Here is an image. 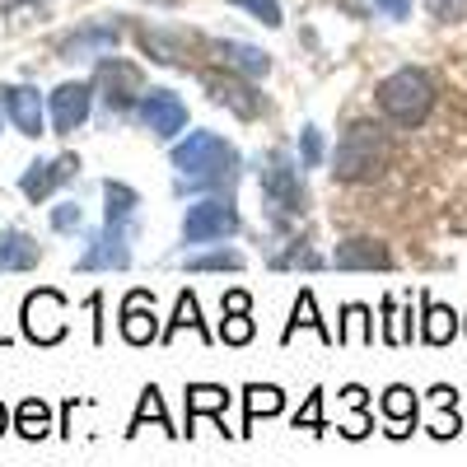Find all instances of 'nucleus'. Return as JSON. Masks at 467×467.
<instances>
[{
  "label": "nucleus",
  "mask_w": 467,
  "mask_h": 467,
  "mask_svg": "<svg viewBox=\"0 0 467 467\" xmlns=\"http://www.w3.org/2000/svg\"><path fill=\"white\" fill-rule=\"evenodd\" d=\"M239 150L220 131H192L187 140L173 145V169H178V192H211V187H234L239 182Z\"/></svg>",
  "instance_id": "f257e3e1"
},
{
  "label": "nucleus",
  "mask_w": 467,
  "mask_h": 467,
  "mask_svg": "<svg viewBox=\"0 0 467 467\" xmlns=\"http://www.w3.org/2000/svg\"><path fill=\"white\" fill-rule=\"evenodd\" d=\"M379 108H383V117H393L398 127H420L435 108V80L416 66H402L379 85Z\"/></svg>",
  "instance_id": "f03ea898"
},
{
  "label": "nucleus",
  "mask_w": 467,
  "mask_h": 467,
  "mask_svg": "<svg viewBox=\"0 0 467 467\" xmlns=\"http://www.w3.org/2000/svg\"><path fill=\"white\" fill-rule=\"evenodd\" d=\"M383 164H388V136L374 122H356L337 145L332 178L337 182H365V178L383 173Z\"/></svg>",
  "instance_id": "7ed1b4c3"
},
{
  "label": "nucleus",
  "mask_w": 467,
  "mask_h": 467,
  "mask_svg": "<svg viewBox=\"0 0 467 467\" xmlns=\"http://www.w3.org/2000/svg\"><path fill=\"white\" fill-rule=\"evenodd\" d=\"M262 192H266V220H276V224H290L308 211V187L285 154H266Z\"/></svg>",
  "instance_id": "20e7f679"
},
{
  "label": "nucleus",
  "mask_w": 467,
  "mask_h": 467,
  "mask_svg": "<svg viewBox=\"0 0 467 467\" xmlns=\"http://www.w3.org/2000/svg\"><path fill=\"white\" fill-rule=\"evenodd\" d=\"M229 234H239V211L224 197H206L197 206H187L182 215V239L187 244H220Z\"/></svg>",
  "instance_id": "39448f33"
},
{
  "label": "nucleus",
  "mask_w": 467,
  "mask_h": 467,
  "mask_svg": "<svg viewBox=\"0 0 467 467\" xmlns=\"http://www.w3.org/2000/svg\"><path fill=\"white\" fill-rule=\"evenodd\" d=\"M202 85L220 108H229L234 117H244V122H253V117L266 112V94H257L239 70H202Z\"/></svg>",
  "instance_id": "423d86ee"
},
{
  "label": "nucleus",
  "mask_w": 467,
  "mask_h": 467,
  "mask_svg": "<svg viewBox=\"0 0 467 467\" xmlns=\"http://www.w3.org/2000/svg\"><path fill=\"white\" fill-rule=\"evenodd\" d=\"M94 94H103V103H108L112 112H127V108H136V103L145 99L140 70H136L131 61H117V57L99 61V75H94Z\"/></svg>",
  "instance_id": "0eeeda50"
},
{
  "label": "nucleus",
  "mask_w": 467,
  "mask_h": 467,
  "mask_svg": "<svg viewBox=\"0 0 467 467\" xmlns=\"http://www.w3.org/2000/svg\"><path fill=\"white\" fill-rule=\"evenodd\" d=\"M24 332L37 346H52L66 337V299L57 290H33L24 299Z\"/></svg>",
  "instance_id": "6e6552de"
},
{
  "label": "nucleus",
  "mask_w": 467,
  "mask_h": 467,
  "mask_svg": "<svg viewBox=\"0 0 467 467\" xmlns=\"http://www.w3.org/2000/svg\"><path fill=\"white\" fill-rule=\"evenodd\" d=\"M122 266H131V224H103L80 257V271H122Z\"/></svg>",
  "instance_id": "1a4fd4ad"
},
{
  "label": "nucleus",
  "mask_w": 467,
  "mask_h": 467,
  "mask_svg": "<svg viewBox=\"0 0 467 467\" xmlns=\"http://www.w3.org/2000/svg\"><path fill=\"white\" fill-rule=\"evenodd\" d=\"M136 112H140L145 131H154L160 140H173L178 131H187V103H182L173 89H150V94L136 103Z\"/></svg>",
  "instance_id": "9d476101"
},
{
  "label": "nucleus",
  "mask_w": 467,
  "mask_h": 467,
  "mask_svg": "<svg viewBox=\"0 0 467 467\" xmlns=\"http://www.w3.org/2000/svg\"><path fill=\"white\" fill-rule=\"evenodd\" d=\"M75 173H80V160H75V154H57V160H37V164H28L24 178H19V187H24V197L37 206V202H47L61 182H70Z\"/></svg>",
  "instance_id": "9b49d317"
},
{
  "label": "nucleus",
  "mask_w": 467,
  "mask_h": 467,
  "mask_svg": "<svg viewBox=\"0 0 467 467\" xmlns=\"http://www.w3.org/2000/svg\"><path fill=\"white\" fill-rule=\"evenodd\" d=\"M89 103H94V85H80V80H66L52 89V127L57 136H70L85 127L89 117Z\"/></svg>",
  "instance_id": "f8f14e48"
},
{
  "label": "nucleus",
  "mask_w": 467,
  "mask_h": 467,
  "mask_svg": "<svg viewBox=\"0 0 467 467\" xmlns=\"http://www.w3.org/2000/svg\"><path fill=\"white\" fill-rule=\"evenodd\" d=\"M0 103H5V117L19 127V136H43V117H47V108H43V94L37 89H28V85H10V89H0Z\"/></svg>",
  "instance_id": "ddd939ff"
},
{
  "label": "nucleus",
  "mask_w": 467,
  "mask_h": 467,
  "mask_svg": "<svg viewBox=\"0 0 467 467\" xmlns=\"http://www.w3.org/2000/svg\"><path fill=\"white\" fill-rule=\"evenodd\" d=\"M117 43H122V33L112 24H89V28L70 33L61 43V61H94V57H108Z\"/></svg>",
  "instance_id": "4468645a"
},
{
  "label": "nucleus",
  "mask_w": 467,
  "mask_h": 467,
  "mask_svg": "<svg viewBox=\"0 0 467 467\" xmlns=\"http://www.w3.org/2000/svg\"><path fill=\"white\" fill-rule=\"evenodd\" d=\"M332 266H341V271H383V266H393V253H388L379 239H346V244H337Z\"/></svg>",
  "instance_id": "2eb2a0df"
},
{
  "label": "nucleus",
  "mask_w": 467,
  "mask_h": 467,
  "mask_svg": "<svg viewBox=\"0 0 467 467\" xmlns=\"http://www.w3.org/2000/svg\"><path fill=\"white\" fill-rule=\"evenodd\" d=\"M122 337L131 346H150L160 337V323H154V299L145 290H131L127 304H122Z\"/></svg>",
  "instance_id": "dca6fc26"
},
{
  "label": "nucleus",
  "mask_w": 467,
  "mask_h": 467,
  "mask_svg": "<svg viewBox=\"0 0 467 467\" xmlns=\"http://www.w3.org/2000/svg\"><path fill=\"white\" fill-rule=\"evenodd\" d=\"M37 257H43V248L33 244V234H24V229L0 234V271H33Z\"/></svg>",
  "instance_id": "f3484780"
},
{
  "label": "nucleus",
  "mask_w": 467,
  "mask_h": 467,
  "mask_svg": "<svg viewBox=\"0 0 467 467\" xmlns=\"http://www.w3.org/2000/svg\"><path fill=\"white\" fill-rule=\"evenodd\" d=\"M276 411H285V393L276 383H248L244 388V431L239 435H253L248 425L253 420H262V416H276Z\"/></svg>",
  "instance_id": "a211bd4d"
},
{
  "label": "nucleus",
  "mask_w": 467,
  "mask_h": 467,
  "mask_svg": "<svg viewBox=\"0 0 467 467\" xmlns=\"http://www.w3.org/2000/svg\"><path fill=\"white\" fill-rule=\"evenodd\" d=\"M383 416L393 420V435L407 440V435L416 431V416H420V402H416L411 388H402V383L388 388V393H383Z\"/></svg>",
  "instance_id": "6ab92c4d"
},
{
  "label": "nucleus",
  "mask_w": 467,
  "mask_h": 467,
  "mask_svg": "<svg viewBox=\"0 0 467 467\" xmlns=\"http://www.w3.org/2000/svg\"><path fill=\"white\" fill-rule=\"evenodd\" d=\"M229 388H220V383H192L187 388V425L192 431L187 435H197V416H220L224 407H229Z\"/></svg>",
  "instance_id": "aec40b11"
},
{
  "label": "nucleus",
  "mask_w": 467,
  "mask_h": 467,
  "mask_svg": "<svg viewBox=\"0 0 467 467\" xmlns=\"http://www.w3.org/2000/svg\"><path fill=\"white\" fill-rule=\"evenodd\" d=\"M215 52L224 57L229 70H244V75H266L271 70V57L253 43H215Z\"/></svg>",
  "instance_id": "412c9836"
},
{
  "label": "nucleus",
  "mask_w": 467,
  "mask_h": 467,
  "mask_svg": "<svg viewBox=\"0 0 467 467\" xmlns=\"http://www.w3.org/2000/svg\"><path fill=\"white\" fill-rule=\"evenodd\" d=\"M182 327H197V337L202 341H211V332H206V323H202V304H197V295H192V290H182L178 295V308H173V318H169V327L160 332L164 341H173Z\"/></svg>",
  "instance_id": "4be33fe9"
},
{
  "label": "nucleus",
  "mask_w": 467,
  "mask_h": 467,
  "mask_svg": "<svg viewBox=\"0 0 467 467\" xmlns=\"http://www.w3.org/2000/svg\"><path fill=\"white\" fill-rule=\"evenodd\" d=\"M420 337L431 341V346H449V341L458 337V314H453V308H444V304H425V327H420Z\"/></svg>",
  "instance_id": "5701e85b"
},
{
  "label": "nucleus",
  "mask_w": 467,
  "mask_h": 467,
  "mask_svg": "<svg viewBox=\"0 0 467 467\" xmlns=\"http://www.w3.org/2000/svg\"><path fill=\"white\" fill-rule=\"evenodd\" d=\"M103 202H108V224H131L140 206V197L127 182H103Z\"/></svg>",
  "instance_id": "b1692460"
},
{
  "label": "nucleus",
  "mask_w": 467,
  "mask_h": 467,
  "mask_svg": "<svg viewBox=\"0 0 467 467\" xmlns=\"http://www.w3.org/2000/svg\"><path fill=\"white\" fill-rule=\"evenodd\" d=\"M15 425H19V435H24V440H43V435L52 431V407H47L43 398H28V402H19Z\"/></svg>",
  "instance_id": "393cba45"
},
{
  "label": "nucleus",
  "mask_w": 467,
  "mask_h": 467,
  "mask_svg": "<svg viewBox=\"0 0 467 467\" xmlns=\"http://www.w3.org/2000/svg\"><path fill=\"white\" fill-rule=\"evenodd\" d=\"M145 420H160V431L178 435V431H173V420H169V411H164V398H160V388H154V383H150L145 393H140V407H136V416H131V431H127V435H136Z\"/></svg>",
  "instance_id": "a878e982"
},
{
  "label": "nucleus",
  "mask_w": 467,
  "mask_h": 467,
  "mask_svg": "<svg viewBox=\"0 0 467 467\" xmlns=\"http://www.w3.org/2000/svg\"><path fill=\"white\" fill-rule=\"evenodd\" d=\"M187 271H244V253L234 248H211V253H187L182 257Z\"/></svg>",
  "instance_id": "bb28decb"
},
{
  "label": "nucleus",
  "mask_w": 467,
  "mask_h": 467,
  "mask_svg": "<svg viewBox=\"0 0 467 467\" xmlns=\"http://www.w3.org/2000/svg\"><path fill=\"white\" fill-rule=\"evenodd\" d=\"M350 337H360L365 346L374 341V318H369L365 304H346V308H341V332H337V341H350Z\"/></svg>",
  "instance_id": "cd10ccee"
},
{
  "label": "nucleus",
  "mask_w": 467,
  "mask_h": 467,
  "mask_svg": "<svg viewBox=\"0 0 467 467\" xmlns=\"http://www.w3.org/2000/svg\"><path fill=\"white\" fill-rule=\"evenodd\" d=\"M299 327H308V332H318L323 341H332V337L323 332V323H318V304H314V295H308V290H299V299H295V318H290V327H285V341H290Z\"/></svg>",
  "instance_id": "c85d7f7f"
},
{
  "label": "nucleus",
  "mask_w": 467,
  "mask_h": 467,
  "mask_svg": "<svg viewBox=\"0 0 467 467\" xmlns=\"http://www.w3.org/2000/svg\"><path fill=\"white\" fill-rule=\"evenodd\" d=\"M431 402H435V407H444V411L435 416V425H431V435H435V440H449V435H458V416H449V407H453V388H449V383L431 388Z\"/></svg>",
  "instance_id": "c756f323"
},
{
  "label": "nucleus",
  "mask_w": 467,
  "mask_h": 467,
  "mask_svg": "<svg viewBox=\"0 0 467 467\" xmlns=\"http://www.w3.org/2000/svg\"><path fill=\"white\" fill-rule=\"evenodd\" d=\"M295 431H308V435H323V393H308V402L295 411Z\"/></svg>",
  "instance_id": "7c9ffc66"
},
{
  "label": "nucleus",
  "mask_w": 467,
  "mask_h": 467,
  "mask_svg": "<svg viewBox=\"0 0 467 467\" xmlns=\"http://www.w3.org/2000/svg\"><path fill=\"white\" fill-rule=\"evenodd\" d=\"M229 5H239V10H248L257 24H266V28H281V0H229Z\"/></svg>",
  "instance_id": "2f4dec72"
},
{
  "label": "nucleus",
  "mask_w": 467,
  "mask_h": 467,
  "mask_svg": "<svg viewBox=\"0 0 467 467\" xmlns=\"http://www.w3.org/2000/svg\"><path fill=\"white\" fill-rule=\"evenodd\" d=\"M220 341H224V346H248V341H253V318H248V314H229V318L220 323Z\"/></svg>",
  "instance_id": "473e14b6"
},
{
  "label": "nucleus",
  "mask_w": 467,
  "mask_h": 467,
  "mask_svg": "<svg viewBox=\"0 0 467 467\" xmlns=\"http://www.w3.org/2000/svg\"><path fill=\"white\" fill-rule=\"evenodd\" d=\"M299 164L304 169H318L323 164V136H318V127H304L299 131Z\"/></svg>",
  "instance_id": "72a5a7b5"
},
{
  "label": "nucleus",
  "mask_w": 467,
  "mask_h": 467,
  "mask_svg": "<svg viewBox=\"0 0 467 467\" xmlns=\"http://www.w3.org/2000/svg\"><path fill=\"white\" fill-rule=\"evenodd\" d=\"M271 266H323V257L314 248H304V239H295V248L281 253V257H271Z\"/></svg>",
  "instance_id": "f704fd0d"
},
{
  "label": "nucleus",
  "mask_w": 467,
  "mask_h": 467,
  "mask_svg": "<svg viewBox=\"0 0 467 467\" xmlns=\"http://www.w3.org/2000/svg\"><path fill=\"white\" fill-rule=\"evenodd\" d=\"M425 5H431V15L440 24H462L467 19V0H425Z\"/></svg>",
  "instance_id": "c9c22d12"
},
{
  "label": "nucleus",
  "mask_w": 467,
  "mask_h": 467,
  "mask_svg": "<svg viewBox=\"0 0 467 467\" xmlns=\"http://www.w3.org/2000/svg\"><path fill=\"white\" fill-rule=\"evenodd\" d=\"M374 431V420H369V411H360V407H350V416L341 420V435L346 440H365Z\"/></svg>",
  "instance_id": "e433bc0d"
},
{
  "label": "nucleus",
  "mask_w": 467,
  "mask_h": 467,
  "mask_svg": "<svg viewBox=\"0 0 467 467\" xmlns=\"http://www.w3.org/2000/svg\"><path fill=\"white\" fill-rule=\"evenodd\" d=\"M80 220H85V211L75 206V202H66V206H57V211H52V229H57V234L80 229Z\"/></svg>",
  "instance_id": "4c0bfd02"
},
{
  "label": "nucleus",
  "mask_w": 467,
  "mask_h": 467,
  "mask_svg": "<svg viewBox=\"0 0 467 467\" xmlns=\"http://www.w3.org/2000/svg\"><path fill=\"white\" fill-rule=\"evenodd\" d=\"M374 10H379L383 19L402 24V19H411V0H374Z\"/></svg>",
  "instance_id": "58836bf2"
},
{
  "label": "nucleus",
  "mask_w": 467,
  "mask_h": 467,
  "mask_svg": "<svg viewBox=\"0 0 467 467\" xmlns=\"http://www.w3.org/2000/svg\"><path fill=\"white\" fill-rule=\"evenodd\" d=\"M248 308H253L248 290H224V314H248Z\"/></svg>",
  "instance_id": "ea45409f"
},
{
  "label": "nucleus",
  "mask_w": 467,
  "mask_h": 467,
  "mask_svg": "<svg viewBox=\"0 0 467 467\" xmlns=\"http://www.w3.org/2000/svg\"><path fill=\"white\" fill-rule=\"evenodd\" d=\"M341 402H346V407H365V388H360V383H350L346 393H341Z\"/></svg>",
  "instance_id": "a19ab883"
},
{
  "label": "nucleus",
  "mask_w": 467,
  "mask_h": 467,
  "mask_svg": "<svg viewBox=\"0 0 467 467\" xmlns=\"http://www.w3.org/2000/svg\"><path fill=\"white\" fill-rule=\"evenodd\" d=\"M19 5H28V0H0V10H19Z\"/></svg>",
  "instance_id": "79ce46f5"
},
{
  "label": "nucleus",
  "mask_w": 467,
  "mask_h": 467,
  "mask_svg": "<svg viewBox=\"0 0 467 467\" xmlns=\"http://www.w3.org/2000/svg\"><path fill=\"white\" fill-rule=\"evenodd\" d=\"M5 425H10V411H5V407H0V435H5Z\"/></svg>",
  "instance_id": "37998d69"
},
{
  "label": "nucleus",
  "mask_w": 467,
  "mask_h": 467,
  "mask_svg": "<svg viewBox=\"0 0 467 467\" xmlns=\"http://www.w3.org/2000/svg\"><path fill=\"white\" fill-rule=\"evenodd\" d=\"M0 108H5V103H0Z\"/></svg>",
  "instance_id": "c03bdc74"
}]
</instances>
